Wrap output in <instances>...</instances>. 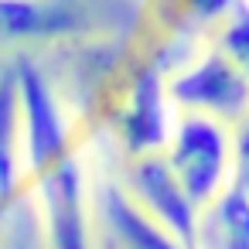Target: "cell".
Masks as SVG:
<instances>
[{
    "instance_id": "cell-12",
    "label": "cell",
    "mask_w": 249,
    "mask_h": 249,
    "mask_svg": "<svg viewBox=\"0 0 249 249\" xmlns=\"http://www.w3.org/2000/svg\"><path fill=\"white\" fill-rule=\"evenodd\" d=\"M232 184L249 195V113L232 126Z\"/></svg>"
},
{
    "instance_id": "cell-6",
    "label": "cell",
    "mask_w": 249,
    "mask_h": 249,
    "mask_svg": "<svg viewBox=\"0 0 249 249\" xmlns=\"http://www.w3.org/2000/svg\"><path fill=\"white\" fill-rule=\"evenodd\" d=\"M21 212H31L24 133H21V96H18L14 65H4V72H0V242L11 235Z\"/></svg>"
},
{
    "instance_id": "cell-1",
    "label": "cell",
    "mask_w": 249,
    "mask_h": 249,
    "mask_svg": "<svg viewBox=\"0 0 249 249\" xmlns=\"http://www.w3.org/2000/svg\"><path fill=\"white\" fill-rule=\"evenodd\" d=\"M21 96L24 171L41 249H96V184L86 130L55 82L31 58L14 62Z\"/></svg>"
},
{
    "instance_id": "cell-8",
    "label": "cell",
    "mask_w": 249,
    "mask_h": 249,
    "mask_svg": "<svg viewBox=\"0 0 249 249\" xmlns=\"http://www.w3.org/2000/svg\"><path fill=\"white\" fill-rule=\"evenodd\" d=\"M75 28V14L48 0H0V45L55 41Z\"/></svg>"
},
{
    "instance_id": "cell-5",
    "label": "cell",
    "mask_w": 249,
    "mask_h": 249,
    "mask_svg": "<svg viewBox=\"0 0 249 249\" xmlns=\"http://www.w3.org/2000/svg\"><path fill=\"white\" fill-rule=\"evenodd\" d=\"M123 188L133 195V201L154 218L160 222L174 239H181L184 246H195V229H198V208L184 198V191L178 188L174 174L167 171V160L160 150L123 160Z\"/></svg>"
},
{
    "instance_id": "cell-7",
    "label": "cell",
    "mask_w": 249,
    "mask_h": 249,
    "mask_svg": "<svg viewBox=\"0 0 249 249\" xmlns=\"http://www.w3.org/2000/svg\"><path fill=\"white\" fill-rule=\"evenodd\" d=\"M96 222L103 235L113 242V249H191L181 239H174L160 222H154L133 201L123 181L113 178L96 184Z\"/></svg>"
},
{
    "instance_id": "cell-9",
    "label": "cell",
    "mask_w": 249,
    "mask_h": 249,
    "mask_svg": "<svg viewBox=\"0 0 249 249\" xmlns=\"http://www.w3.org/2000/svg\"><path fill=\"white\" fill-rule=\"evenodd\" d=\"M191 249H249V195L229 184L198 215Z\"/></svg>"
},
{
    "instance_id": "cell-10",
    "label": "cell",
    "mask_w": 249,
    "mask_h": 249,
    "mask_svg": "<svg viewBox=\"0 0 249 249\" xmlns=\"http://www.w3.org/2000/svg\"><path fill=\"white\" fill-rule=\"evenodd\" d=\"M249 79V0H235L232 11L222 18L218 41H215Z\"/></svg>"
},
{
    "instance_id": "cell-11",
    "label": "cell",
    "mask_w": 249,
    "mask_h": 249,
    "mask_svg": "<svg viewBox=\"0 0 249 249\" xmlns=\"http://www.w3.org/2000/svg\"><path fill=\"white\" fill-rule=\"evenodd\" d=\"M235 0H178V18L184 28H205L232 11Z\"/></svg>"
},
{
    "instance_id": "cell-13",
    "label": "cell",
    "mask_w": 249,
    "mask_h": 249,
    "mask_svg": "<svg viewBox=\"0 0 249 249\" xmlns=\"http://www.w3.org/2000/svg\"><path fill=\"white\" fill-rule=\"evenodd\" d=\"M0 72H4V65H0Z\"/></svg>"
},
{
    "instance_id": "cell-2",
    "label": "cell",
    "mask_w": 249,
    "mask_h": 249,
    "mask_svg": "<svg viewBox=\"0 0 249 249\" xmlns=\"http://www.w3.org/2000/svg\"><path fill=\"white\" fill-rule=\"evenodd\" d=\"M178 123V106L167 75L157 62H137L103 82L89 103V126L103 130L123 160L154 154L167 143Z\"/></svg>"
},
{
    "instance_id": "cell-4",
    "label": "cell",
    "mask_w": 249,
    "mask_h": 249,
    "mask_svg": "<svg viewBox=\"0 0 249 249\" xmlns=\"http://www.w3.org/2000/svg\"><path fill=\"white\" fill-rule=\"evenodd\" d=\"M167 89L178 113H201L229 126L249 113V79L218 45L167 75Z\"/></svg>"
},
{
    "instance_id": "cell-3",
    "label": "cell",
    "mask_w": 249,
    "mask_h": 249,
    "mask_svg": "<svg viewBox=\"0 0 249 249\" xmlns=\"http://www.w3.org/2000/svg\"><path fill=\"white\" fill-rule=\"evenodd\" d=\"M160 154L198 215L232 184V126L222 120L178 113V123Z\"/></svg>"
}]
</instances>
